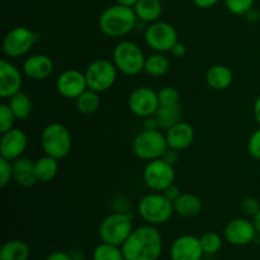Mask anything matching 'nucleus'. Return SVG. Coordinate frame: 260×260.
<instances>
[{
  "instance_id": "f257e3e1",
  "label": "nucleus",
  "mask_w": 260,
  "mask_h": 260,
  "mask_svg": "<svg viewBox=\"0 0 260 260\" xmlns=\"http://www.w3.org/2000/svg\"><path fill=\"white\" fill-rule=\"evenodd\" d=\"M121 248L124 260H159L164 243L160 231L147 223L134 229Z\"/></svg>"
},
{
  "instance_id": "f03ea898",
  "label": "nucleus",
  "mask_w": 260,
  "mask_h": 260,
  "mask_svg": "<svg viewBox=\"0 0 260 260\" xmlns=\"http://www.w3.org/2000/svg\"><path fill=\"white\" fill-rule=\"evenodd\" d=\"M137 15L134 8L114 4L106 8L99 17V29L103 35L112 38H121L136 28Z\"/></svg>"
},
{
  "instance_id": "7ed1b4c3",
  "label": "nucleus",
  "mask_w": 260,
  "mask_h": 260,
  "mask_svg": "<svg viewBox=\"0 0 260 260\" xmlns=\"http://www.w3.org/2000/svg\"><path fill=\"white\" fill-rule=\"evenodd\" d=\"M137 211L142 220L149 225H162L172 218L174 206L162 192H152L140 200Z\"/></svg>"
},
{
  "instance_id": "20e7f679",
  "label": "nucleus",
  "mask_w": 260,
  "mask_h": 260,
  "mask_svg": "<svg viewBox=\"0 0 260 260\" xmlns=\"http://www.w3.org/2000/svg\"><path fill=\"white\" fill-rule=\"evenodd\" d=\"M41 146L48 156L61 160L68 156L71 151L73 140L68 127L62 123H50L42 129Z\"/></svg>"
},
{
  "instance_id": "39448f33",
  "label": "nucleus",
  "mask_w": 260,
  "mask_h": 260,
  "mask_svg": "<svg viewBox=\"0 0 260 260\" xmlns=\"http://www.w3.org/2000/svg\"><path fill=\"white\" fill-rule=\"evenodd\" d=\"M134 231L132 218L123 211H117L107 216L101 222L98 235L103 243L122 246Z\"/></svg>"
},
{
  "instance_id": "423d86ee",
  "label": "nucleus",
  "mask_w": 260,
  "mask_h": 260,
  "mask_svg": "<svg viewBox=\"0 0 260 260\" xmlns=\"http://www.w3.org/2000/svg\"><path fill=\"white\" fill-rule=\"evenodd\" d=\"M168 147L167 137L160 129H142L132 141L135 156L147 162L160 159Z\"/></svg>"
},
{
  "instance_id": "0eeeda50",
  "label": "nucleus",
  "mask_w": 260,
  "mask_h": 260,
  "mask_svg": "<svg viewBox=\"0 0 260 260\" xmlns=\"http://www.w3.org/2000/svg\"><path fill=\"white\" fill-rule=\"evenodd\" d=\"M119 73L128 76L139 75L145 69L146 57L139 45L132 41H121L113 50V60Z\"/></svg>"
},
{
  "instance_id": "6e6552de",
  "label": "nucleus",
  "mask_w": 260,
  "mask_h": 260,
  "mask_svg": "<svg viewBox=\"0 0 260 260\" xmlns=\"http://www.w3.org/2000/svg\"><path fill=\"white\" fill-rule=\"evenodd\" d=\"M117 74H118V69L116 68L113 61L107 60V58L94 60L85 70L88 88L96 93L109 90L116 83Z\"/></svg>"
},
{
  "instance_id": "1a4fd4ad",
  "label": "nucleus",
  "mask_w": 260,
  "mask_h": 260,
  "mask_svg": "<svg viewBox=\"0 0 260 260\" xmlns=\"http://www.w3.org/2000/svg\"><path fill=\"white\" fill-rule=\"evenodd\" d=\"M40 40V35L27 27H15L5 35L3 40V52L9 58H18L27 55L35 43Z\"/></svg>"
},
{
  "instance_id": "9d476101",
  "label": "nucleus",
  "mask_w": 260,
  "mask_h": 260,
  "mask_svg": "<svg viewBox=\"0 0 260 260\" xmlns=\"http://www.w3.org/2000/svg\"><path fill=\"white\" fill-rule=\"evenodd\" d=\"M142 177H144L145 184L152 192H164L169 185L174 183V165H170L169 162L164 161L161 157L151 160L145 167Z\"/></svg>"
},
{
  "instance_id": "9b49d317",
  "label": "nucleus",
  "mask_w": 260,
  "mask_h": 260,
  "mask_svg": "<svg viewBox=\"0 0 260 260\" xmlns=\"http://www.w3.org/2000/svg\"><path fill=\"white\" fill-rule=\"evenodd\" d=\"M145 42L155 52H168L178 42L177 29L167 22L150 23L145 29Z\"/></svg>"
},
{
  "instance_id": "f8f14e48",
  "label": "nucleus",
  "mask_w": 260,
  "mask_h": 260,
  "mask_svg": "<svg viewBox=\"0 0 260 260\" xmlns=\"http://www.w3.org/2000/svg\"><path fill=\"white\" fill-rule=\"evenodd\" d=\"M160 107L157 91L147 86H140L131 91L128 96V108L132 113L140 118H147L156 113Z\"/></svg>"
},
{
  "instance_id": "ddd939ff",
  "label": "nucleus",
  "mask_w": 260,
  "mask_h": 260,
  "mask_svg": "<svg viewBox=\"0 0 260 260\" xmlns=\"http://www.w3.org/2000/svg\"><path fill=\"white\" fill-rule=\"evenodd\" d=\"M256 229L254 226L253 221H249L248 218L239 217L234 218L223 230V236L229 244L235 246H245L253 243L256 239Z\"/></svg>"
},
{
  "instance_id": "4468645a",
  "label": "nucleus",
  "mask_w": 260,
  "mask_h": 260,
  "mask_svg": "<svg viewBox=\"0 0 260 260\" xmlns=\"http://www.w3.org/2000/svg\"><path fill=\"white\" fill-rule=\"evenodd\" d=\"M88 88L85 73L76 69L62 71L56 80V90L62 98L76 99Z\"/></svg>"
},
{
  "instance_id": "2eb2a0df",
  "label": "nucleus",
  "mask_w": 260,
  "mask_h": 260,
  "mask_svg": "<svg viewBox=\"0 0 260 260\" xmlns=\"http://www.w3.org/2000/svg\"><path fill=\"white\" fill-rule=\"evenodd\" d=\"M27 135L19 128H12L2 134L0 140V157L14 161L22 157L27 149Z\"/></svg>"
},
{
  "instance_id": "dca6fc26",
  "label": "nucleus",
  "mask_w": 260,
  "mask_h": 260,
  "mask_svg": "<svg viewBox=\"0 0 260 260\" xmlns=\"http://www.w3.org/2000/svg\"><path fill=\"white\" fill-rule=\"evenodd\" d=\"M205 251L201 245L200 238L193 235H182L175 239L170 248L172 260H202Z\"/></svg>"
},
{
  "instance_id": "f3484780",
  "label": "nucleus",
  "mask_w": 260,
  "mask_h": 260,
  "mask_svg": "<svg viewBox=\"0 0 260 260\" xmlns=\"http://www.w3.org/2000/svg\"><path fill=\"white\" fill-rule=\"evenodd\" d=\"M23 84V75L19 69L10 61L3 58L0 61V96L9 99L19 93Z\"/></svg>"
},
{
  "instance_id": "a211bd4d",
  "label": "nucleus",
  "mask_w": 260,
  "mask_h": 260,
  "mask_svg": "<svg viewBox=\"0 0 260 260\" xmlns=\"http://www.w3.org/2000/svg\"><path fill=\"white\" fill-rule=\"evenodd\" d=\"M168 146L177 151H184L193 144L196 137L194 128L188 122L180 121L165 131Z\"/></svg>"
},
{
  "instance_id": "6ab92c4d",
  "label": "nucleus",
  "mask_w": 260,
  "mask_h": 260,
  "mask_svg": "<svg viewBox=\"0 0 260 260\" xmlns=\"http://www.w3.org/2000/svg\"><path fill=\"white\" fill-rule=\"evenodd\" d=\"M22 70L28 79L36 81L46 80L52 74L53 62L50 56L38 53V55H32L25 58Z\"/></svg>"
},
{
  "instance_id": "aec40b11",
  "label": "nucleus",
  "mask_w": 260,
  "mask_h": 260,
  "mask_svg": "<svg viewBox=\"0 0 260 260\" xmlns=\"http://www.w3.org/2000/svg\"><path fill=\"white\" fill-rule=\"evenodd\" d=\"M13 162V180L20 187H33L38 183L36 177L35 161L28 157H19Z\"/></svg>"
},
{
  "instance_id": "412c9836",
  "label": "nucleus",
  "mask_w": 260,
  "mask_h": 260,
  "mask_svg": "<svg viewBox=\"0 0 260 260\" xmlns=\"http://www.w3.org/2000/svg\"><path fill=\"white\" fill-rule=\"evenodd\" d=\"M174 212L185 218H193L202 212V201L198 196L193 193H182L177 200L173 202Z\"/></svg>"
},
{
  "instance_id": "4be33fe9",
  "label": "nucleus",
  "mask_w": 260,
  "mask_h": 260,
  "mask_svg": "<svg viewBox=\"0 0 260 260\" xmlns=\"http://www.w3.org/2000/svg\"><path fill=\"white\" fill-rule=\"evenodd\" d=\"M234 74L225 65H213L206 73V83L213 90H225L233 84Z\"/></svg>"
},
{
  "instance_id": "5701e85b",
  "label": "nucleus",
  "mask_w": 260,
  "mask_h": 260,
  "mask_svg": "<svg viewBox=\"0 0 260 260\" xmlns=\"http://www.w3.org/2000/svg\"><path fill=\"white\" fill-rule=\"evenodd\" d=\"M137 19L144 23H154L162 14V4L160 0H139L134 7Z\"/></svg>"
},
{
  "instance_id": "b1692460",
  "label": "nucleus",
  "mask_w": 260,
  "mask_h": 260,
  "mask_svg": "<svg viewBox=\"0 0 260 260\" xmlns=\"http://www.w3.org/2000/svg\"><path fill=\"white\" fill-rule=\"evenodd\" d=\"M30 248L23 240H9L0 249V260H28Z\"/></svg>"
},
{
  "instance_id": "393cba45",
  "label": "nucleus",
  "mask_w": 260,
  "mask_h": 260,
  "mask_svg": "<svg viewBox=\"0 0 260 260\" xmlns=\"http://www.w3.org/2000/svg\"><path fill=\"white\" fill-rule=\"evenodd\" d=\"M182 107L178 103L172 104V106H160L154 116L157 119L160 129L167 131L170 127L182 121Z\"/></svg>"
},
{
  "instance_id": "a878e982",
  "label": "nucleus",
  "mask_w": 260,
  "mask_h": 260,
  "mask_svg": "<svg viewBox=\"0 0 260 260\" xmlns=\"http://www.w3.org/2000/svg\"><path fill=\"white\" fill-rule=\"evenodd\" d=\"M35 169L36 177H37L38 182L50 183L51 180L55 179V177L57 175L58 160L45 154V156L36 160Z\"/></svg>"
},
{
  "instance_id": "bb28decb",
  "label": "nucleus",
  "mask_w": 260,
  "mask_h": 260,
  "mask_svg": "<svg viewBox=\"0 0 260 260\" xmlns=\"http://www.w3.org/2000/svg\"><path fill=\"white\" fill-rule=\"evenodd\" d=\"M8 106L10 107L12 112L14 113L15 118L19 121H24L32 113V101L29 96L23 91L14 94L8 99Z\"/></svg>"
},
{
  "instance_id": "cd10ccee",
  "label": "nucleus",
  "mask_w": 260,
  "mask_h": 260,
  "mask_svg": "<svg viewBox=\"0 0 260 260\" xmlns=\"http://www.w3.org/2000/svg\"><path fill=\"white\" fill-rule=\"evenodd\" d=\"M169 58L164 53L155 52L150 55L149 57H146L144 71L147 75L152 76V78H160V76H164L169 71Z\"/></svg>"
},
{
  "instance_id": "c85d7f7f",
  "label": "nucleus",
  "mask_w": 260,
  "mask_h": 260,
  "mask_svg": "<svg viewBox=\"0 0 260 260\" xmlns=\"http://www.w3.org/2000/svg\"><path fill=\"white\" fill-rule=\"evenodd\" d=\"M76 109L83 114H93L98 111L99 106H101V98H99V93L91 90V89H86L81 95H79L75 99Z\"/></svg>"
},
{
  "instance_id": "c756f323",
  "label": "nucleus",
  "mask_w": 260,
  "mask_h": 260,
  "mask_svg": "<svg viewBox=\"0 0 260 260\" xmlns=\"http://www.w3.org/2000/svg\"><path fill=\"white\" fill-rule=\"evenodd\" d=\"M93 260H124V256L121 246L102 241L94 249Z\"/></svg>"
},
{
  "instance_id": "7c9ffc66",
  "label": "nucleus",
  "mask_w": 260,
  "mask_h": 260,
  "mask_svg": "<svg viewBox=\"0 0 260 260\" xmlns=\"http://www.w3.org/2000/svg\"><path fill=\"white\" fill-rule=\"evenodd\" d=\"M200 241L205 254H208V255L218 253L222 249V238L217 233H213V231H208V233L203 234L200 238Z\"/></svg>"
},
{
  "instance_id": "2f4dec72",
  "label": "nucleus",
  "mask_w": 260,
  "mask_h": 260,
  "mask_svg": "<svg viewBox=\"0 0 260 260\" xmlns=\"http://www.w3.org/2000/svg\"><path fill=\"white\" fill-rule=\"evenodd\" d=\"M255 0H225V5L229 12L234 15H245L253 9Z\"/></svg>"
},
{
  "instance_id": "473e14b6",
  "label": "nucleus",
  "mask_w": 260,
  "mask_h": 260,
  "mask_svg": "<svg viewBox=\"0 0 260 260\" xmlns=\"http://www.w3.org/2000/svg\"><path fill=\"white\" fill-rule=\"evenodd\" d=\"M15 121H17V118H15L10 107L8 106V103L0 104V132L4 134L9 129L14 128Z\"/></svg>"
},
{
  "instance_id": "72a5a7b5",
  "label": "nucleus",
  "mask_w": 260,
  "mask_h": 260,
  "mask_svg": "<svg viewBox=\"0 0 260 260\" xmlns=\"http://www.w3.org/2000/svg\"><path fill=\"white\" fill-rule=\"evenodd\" d=\"M160 106H172L179 103V91L173 86H164L157 91Z\"/></svg>"
},
{
  "instance_id": "f704fd0d",
  "label": "nucleus",
  "mask_w": 260,
  "mask_h": 260,
  "mask_svg": "<svg viewBox=\"0 0 260 260\" xmlns=\"http://www.w3.org/2000/svg\"><path fill=\"white\" fill-rule=\"evenodd\" d=\"M13 180V162L0 157V187L5 188Z\"/></svg>"
},
{
  "instance_id": "c9c22d12",
  "label": "nucleus",
  "mask_w": 260,
  "mask_h": 260,
  "mask_svg": "<svg viewBox=\"0 0 260 260\" xmlns=\"http://www.w3.org/2000/svg\"><path fill=\"white\" fill-rule=\"evenodd\" d=\"M241 211L245 216L254 217L260 211V202L259 200L254 197H245L241 201Z\"/></svg>"
},
{
  "instance_id": "e433bc0d",
  "label": "nucleus",
  "mask_w": 260,
  "mask_h": 260,
  "mask_svg": "<svg viewBox=\"0 0 260 260\" xmlns=\"http://www.w3.org/2000/svg\"><path fill=\"white\" fill-rule=\"evenodd\" d=\"M248 151L253 159L260 160V128L251 134L248 141Z\"/></svg>"
},
{
  "instance_id": "4c0bfd02",
  "label": "nucleus",
  "mask_w": 260,
  "mask_h": 260,
  "mask_svg": "<svg viewBox=\"0 0 260 260\" xmlns=\"http://www.w3.org/2000/svg\"><path fill=\"white\" fill-rule=\"evenodd\" d=\"M161 159L164 160V161L169 162L170 165H175L178 162V160H179V151H177V150L168 147L167 151L162 154Z\"/></svg>"
},
{
  "instance_id": "58836bf2",
  "label": "nucleus",
  "mask_w": 260,
  "mask_h": 260,
  "mask_svg": "<svg viewBox=\"0 0 260 260\" xmlns=\"http://www.w3.org/2000/svg\"><path fill=\"white\" fill-rule=\"evenodd\" d=\"M162 193H164L165 197H167L168 200L172 201V202H174V201L177 200V198L179 197L180 194H182V192H180L179 187H178V185H175L174 183H173L172 185H169V187H168L167 189H165Z\"/></svg>"
},
{
  "instance_id": "ea45409f",
  "label": "nucleus",
  "mask_w": 260,
  "mask_h": 260,
  "mask_svg": "<svg viewBox=\"0 0 260 260\" xmlns=\"http://www.w3.org/2000/svg\"><path fill=\"white\" fill-rule=\"evenodd\" d=\"M170 52H172L173 57L180 58L183 57V56H185V53H187V47H185L184 43H180L179 41H178V42L174 45V47L170 50Z\"/></svg>"
},
{
  "instance_id": "a19ab883",
  "label": "nucleus",
  "mask_w": 260,
  "mask_h": 260,
  "mask_svg": "<svg viewBox=\"0 0 260 260\" xmlns=\"http://www.w3.org/2000/svg\"><path fill=\"white\" fill-rule=\"evenodd\" d=\"M46 260H74L73 256L70 255V253H65V251L56 250L52 251L47 255Z\"/></svg>"
},
{
  "instance_id": "79ce46f5",
  "label": "nucleus",
  "mask_w": 260,
  "mask_h": 260,
  "mask_svg": "<svg viewBox=\"0 0 260 260\" xmlns=\"http://www.w3.org/2000/svg\"><path fill=\"white\" fill-rule=\"evenodd\" d=\"M220 0H193L196 7L201 8V9H210V8L215 7Z\"/></svg>"
},
{
  "instance_id": "37998d69",
  "label": "nucleus",
  "mask_w": 260,
  "mask_h": 260,
  "mask_svg": "<svg viewBox=\"0 0 260 260\" xmlns=\"http://www.w3.org/2000/svg\"><path fill=\"white\" fill-rule=\"evenodd\" d=\"M144 129H160L159 123H157V119L155 118V116L144 118Z\"/></svg>"
},
{
  "instance_id": "c03bdc74",
  "label": "nucleus",
  "mask_w": 260,
  "mask_h": 260,
  "mask_svg": "<svg viewBox=\"0 0 260 260\" xmlns=\"http://www.w3.org/2000/svg\"><path fill=\"white\" fill-rule=\"evenodd\" d=\"M245 17L248 18V20H250V22H256V20H260V17H259V10H249L248 13L245 14Z\"/></svg>"
},
{
  "instance_id": "a18cd8bd",
  "label": "nucleus",
  "mask_w": 260,
  "mask_h": 260,
  "mask_svg": "<svg viewBox=\"0 0 260 260\" xmlns=\"http://www.w3.org/2000/svg\"><path fill=\"white\" fill-rule=\"evenodd\" d=\"M254 117H255L256 122L260 124V95L254 102Z\"/></svg>"
},
{
  "instance_id": "49530a36",
  "label": "nucleus",
  "mask_w": 260,
  "mask_h": 260,
  "mask_svg": "<svg viewBox=\"0 0 260 260\" xmlns=\"http://www.w3.org/2000/svg\"><path fill=\"white\" fill-rule=\"evenodd\" d=\"M114 2H116L117 4L126 5V7H131V8H134L135 5H136V3L139 2V0H114Z\"/></svg>"
},
{
  "instance_id": "de8ad7c7",
  "label": "nucleus",
  "mask_w": 260,
  "mask_h": 260,
  "mask_svg": "<svg viewBox=\"0 0 260 260\" xmlns=\"http://www.w3.org/2000/svg\"><path fill=\"white\" fill-rule=\"evenodd\" d=\"M253 218H254L253 222H254V226H255V229H256V233H258V235H260V211L256 213L255 216H254Z\"/></svg>"
},
{
  "instance_id": "09e8293b",
  "label": "nucleus",
  "mask_w": 260,
  "mask_h": 260,
  "mask_svg": "<svg viewBox=\"0 0 260 260\" xmlns=\"http://www.w3.org/2000/svg\"><path fill=\"white\" fill-rule=\"evenodd\" d=\"M259 17H260V10H259Z\"/></svg>"
}]
</instances>
